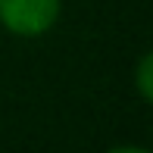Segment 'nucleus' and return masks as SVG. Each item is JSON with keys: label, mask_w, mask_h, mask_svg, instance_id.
<instances>
[{"label": "nucleus", "mask_w": 153, "mask_h": 153, "mask_svg": "<svg viewBox=\"0 0 153 153\" xmlns=\"http://www.w3.org/2000/svg\"><path fill=\"white\" fill-rule=\"evenodd\" d=\"M147 66H150V59H144V66H141V91H144V97H150V78H147Z\"/></svg>", "instance_id": "obj_2"}, {"label": "nucleus", "mask_w": 153, "mask_h": 153, "mask_svg": "<svg viewBox=\"0 0 153 153\" xmlns=\"http://www.w3.org/2000/svg\"><path fill=\"white\" fill-rule=\"evenodd\" d=\"M59 16V0H0V19L16 34H44Z\"/></svg>", "instance_id": "obj_1"}]
</instances>
